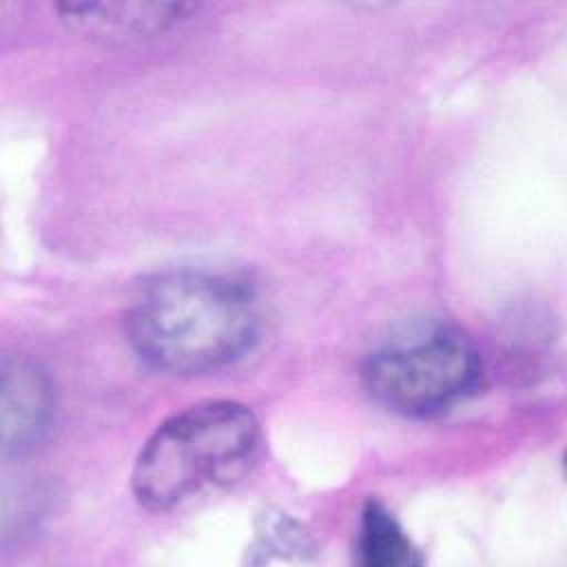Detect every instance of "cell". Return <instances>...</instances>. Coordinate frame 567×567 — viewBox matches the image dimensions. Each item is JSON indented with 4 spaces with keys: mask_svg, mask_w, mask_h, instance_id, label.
Listing matches in <instances>:
<instances>
[{
    "mask_svg": "<svg viewBox=\"0 0 567 567\" xmlns=\"http://www.w3.org/2000/svg\"><path fill=\"white\" fill-rule=\"evenodd\" d=\"M257 303L237 279L173 270L148 279L126 312V337L148 368L204 374L239 359L257 337Z\"/></svg>",
    "mask_w": 567,
    "mask_h": 567,
    "instance_id": "1",
    "label": "cell"
},
{
    "mask_svg": "<svg viewBox=\"0 0 567 567\" xmlns=\"http://www.w3.org/2000/svg\"><path fill=\"white\" fill-rule=\"evenodd\" d=\"M259 423L237 401H204L166 419L142 445L131 487L151 512L182 509L239 481L259 452Z\"/></svg>",
    "mask_w": 567,
    "mask_h": 567,
    "instance_id": "2",
    "label": "cell"
},
{
    "mask_svg": "<svg viewBox=\"0 0 567 567\" xmlns=\"http://www.w3.org/2000/svg\"><path fill=\"white\" fill-rule=\"evenodd\" d=\"M483 374L474 343L445 323L394 337L374 348L361 365L370 399L410 419L436 416L463 403L481 388Z\"/></svg>",
    "mask_w": 567,
    "mask_h": 567,
    "instance_id": "3",
    "label": "cell"
},
{
    "mask_svg": "<svg viewBox=\"0 0 567 567\" xmlns=\"http://www.w3.org/2000/svg\"><path fill=\"white\" fill-rule=\"evenodd\" d=\"M62 20L78 33L100 42H131L151 38L188 18L186 2H117V4H64Z\"/></svg>",
    "mask_w": 567,
    "mask_h": 567,
    "instance_id": "4",
    "label": "cell"
},
{
    "mask_svg": "<svg viewBox=\"0 0 567 567\" xmlns=\"http://www.w3.org/2000/svg\"><path fill=\"white\" fill-rule=\"evenodd\" d=\"M53 416V392L47 374L33 363L4 368L2 379V441L4 452L24 454L35 447Z\"/></svg>",
    "mask_w": 567,
    "mask_h": 567,
    "instance_id": "5",
    "label": "cell"
},
{
    "mask_svg": "<svg viewBox=\"0 0 567 567\" xmlns=\"http://www.w3.org/2000/svg\"><path fill=\"white\" fill-rule=\"evenodd\" d=\"M357 560L365 567H403L421 563L416 547L379 501L361 509L357 532Z\"/></svg>",
    "mask_w": 567,
    "mask_h": 567,
    "instance_id": "6",
    "label": "cell"
}]
</instances>
